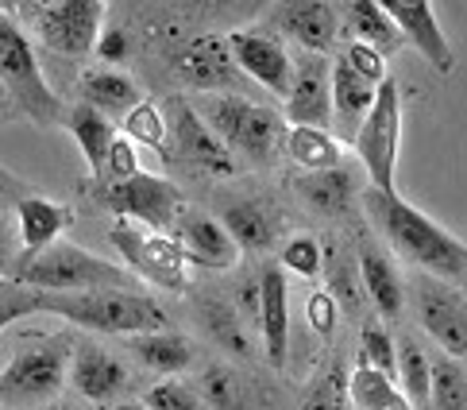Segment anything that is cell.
Wrapping results in <instances>:
<instances>
[{"instance_id": "obj_1", "label": "cell", "mask_w": 467, "mask_h": 410, "mask_svg": "<svg viewBox=\"0 0 467 410\" xmlns=\"http://www.w3.org/2000/svg\"><path fill=\"white\" fill-rule=\"evenodd\" d=\"M359 202L398 259H406V264H413L417 271H425L432 279H444V283L467 279V244L448 233L444 225L432 221L429 213L410 205L402 194L363 190Z\"/></svg>"}, {"instance_id": "obj_2", "label": "cell", "mask_w": 467, "mask_h": 410, "mask_svg": "<svg viewBox=\"0 0 467 410\" xmlns=\"http://www.w3.org/2000/svg\"><path fill=\"white\" fill-rule=\"evenodd\" d=\"M5 283L39 294H86V290H140V279L112 259L93 256L70 240L51 244L39 256H16Z\"/></svg>"}, {"instance_id": "obj_3", "label": "cell", "mask_w": 467, "mask_h": 410, "mask_svg": "<svg viewBox=\"0 0 467 410\" xmlns=\"http://www.w3.org/2000/svg\"><path fill=\"white\" fill-rule=\"evenodd\" d=\"M39 314H55L81 330L112 337H143L171 330V314L143 290H86V294H39Z\"/></svg>"}, {"instance_id": "obj_4", "label": "cell", "mask_w": 467, "mask_h": 410, "mask_svg": "<svg viewBox=\"0 0 467 410\" xmlns=\"http://www.w3.org/2000/svg\"><path fill=\"white\" fill-rule=\"evenodd\" d=\"M70 360L74 341L58 337H36L16 349V356L0 372V406L27 410V406H51L58 391L70 384Z\"/></svg>"}, {"instance_id": "obj_5", "label": "cell", "mask_w": 467, "mask_h": 410, "mask_svg": "<svg viewBox=\"0 0 467 410\" xmlns=\"http://www.w3.org/2000/svg\"><path fill=\"white\" fill-rule=\"evenodd\" d=\"M202 121L221 136V143L232 155L255 163V167L271 163L282 140H286V124H282L275 109L255 105L252 97H236V93H209Z\"/></svg>"}, {"instance_id": "obj_6", "label": "cell", "mask_w": 467, "mask_h": 410, "mask_svg": "<svg viewBox=\"0 0 467 410\" xmlns=\"http://www.w3.org/2000/svg\"><path fill=\"white\" fill-rule=\"evenodd\" d=\"M0 86L12 97L16 112H24V117H31L36 124L51 128V124L66 121L58 93L51 89V81L43 78L36 47L27 43L20 24H16L5 8H0Z\"/></svg>"}, {"instance_id": "obj_7", "label": "cell", "mask_w": 467, "mask_h": 410, "mask_svg": "<svg viewBox=\"0 0 467 410\" xmlns=\"http://www.w3.org/2000/svg\"><path fill=\"white\" fill-rule=\"evenodd\" d=\"M352 147L367 178H371V190L398 194L394 171H398V147H402V93H398L394 78H387L379 86V97L371 112H367V121L359 124Z\"/></svg>"}, {"instance_id": "obj_8", "label": "cell", "mask_w": 467, "mask_h": 410, "mask_svg": "<svg viewBox=\"0 0 467 410\" xmlns=\"http://www.w3.org/2000/svg\"><path fill=\"white\" fill-rule=\"evenodd\" d=\"M97 202L109 213H116L120 221H131L147 228V233H162V228H174L178 217L186 213V198L182 190L162 174H147L140 171L136 178H128L120 186H86Z\"/></svg>"}, {"instance_id": "obj_9", "label": "cell", "mask_w": 467, "mask_h": 410, "mask_svg": "<svg viewBox=\"0 0 467 410\" xmlns=\"http://www.w3.org/2000/svg\"><path fill=\"white\" fill-rule=\"evenodd\" d=\"M24 20L36 27L39 43L62 58H86L97 51L105 24L101 0H55V5H24Z\"/></svg>"}, {"instance_id": "obj_10", "label": "cell", "mask_w": 467, "mask_h": 410, "mask_svg": "<svg viewBox=\"0 0 467 410\" xmlns=\"http://www.w3.org/2000/svg\"><path fill=\"white\" fill-rule=\"evenodd\" d=\"M109 240L140 283H151L159 290H174V294L190 287L186 256H182V244L174 237L147 233V228L131 225V221H116Z\"/></svg>"}, {"instance_id": "obj_11", "label": "cell", "mask_w": 467, "mask_h": 410, "mask_svg": "<svg viewBox=\"0 0 467 410\" xmlns=\"http://www.w3.org/2000/svg\"><path fill=\"white\" fill-rule=\"evenodd\" d=\"M406 290H413V306H417V318H421L425 333L452 360L467 356V299L463 294L452 290V283L432 279L425 271Z\"/></svg>"}, {"instance_id": "obj_12", "label": "cell", "mask_w": 467, "mask_h": 410, "mask_svg": "<svg viewBox=\"0 0 467 410\" xmlns=\"http://www.w3.org/2000/svg\"><path fill=\"white\" fill-rule=\"evenodd\" d=\"M171 140H174L171 159L186 163L190 171H205L216 178H232L240 171V159L232 155L221 143V136L202 121V112L190 101H182V97H171Z\"/></svg>"}, {"instance_id": "obj_13", "label": "cell", "mask_w": 467, "mask_h": 410, "mask_svg": "<svg viewBox=\"0 0 467 410\" xmlns=\"http://www.w3.org/2000/svg\"><path fill=\"white\" fill-rule=\"evenodd\" d=\"M228 51L236 58V67L263 86L266 93H275L286 101L290 97V81H294V55L286 51L275 31L263 27H247V31H232L228 36Z\"/></svg>"}, {"instance_id": "obj_14", "label": "cell", "mask_w": 467, "mask_h": 410, "mask_svg": "<svg viewBox=\"0 0 467 410\" xmlns=\"http://www.w3.org/2000/svg\"><path fill=\"white\" fill-rule=\"evenodd\" d=\"M290 128H325L332 124V62L325 55L297 51L294 81L286 97Z\"/></svg>"}, {"instance_id": "obj_15", "label": "cell", "mask_w": 467, "mask_h": 410, "mask_svg": "<svg viewBox=\"0 0 467 410\" xmlns=\"http://www.w3.org/2000/svg\"><path fill=\"white\" fill-rule=\"evenodd\" d=\"M171 67L178 70V78L186 86H197L205 93L216 89H236L240 81V67L228 51V36H193V39H182L174 51H171Z\"/></svg>"}, {"instance_id": "obj_16", "label": "cell", "mask_w": 467, "mask_h": 410, "mask_svg": "<svg viewBox=\"0 0 467 410\" xmlns=\"http://www.w3.org/2000/svg\"><path fill=\"white\" fill-rule=\"evenodd\" d=\"M382 8H387L394 27L402 31V39L429 62L432 70H437V74H452L456 51H452V43H448V36L441 31L437 8H432L429 0H382Z\"/></svg>"}, {"instance_id": "obj_17", "label": "cell", "mask_w": 467, "mask_h": 410, "mask_svg": "<svg viewBox=\"0 0 467 410\" xmlns=\"http://www.w3.org/2000/svg\"><path fill=\"white\" fill-rule=\"evenodd\" d=\"M174 240L182 244L186 264L205 268V271H228V268H236V259H240V248H236V240L228 237V228L197 209H186L178 217Z\"/></svg>"}, {"instance_id": "obj_18", "label": "cell", "mask_w": 467, "mask_h": 410, "mask_svg": "<svg viewBox=\"0 0 467 410\" xmlns=\"http://www.w3.org/2000/svg\"><path fill=\"white\" fill-rule=\"evenodd\" d=\"M275 27L302 51L328 58L340 36V8L325 5V0H290V5L275 8Z\"/></svg>"}, {"instance_id": "obj_19", "label": "cell", "mask_w": 467, "mask_h": 410, "mask_svg": "<svg viewBox=\"0 0 467 410\" xmlns=\"http://www.w3.org/2000/svg\"><path fill=\"white\" fill-rule=\"evenodd\" d=\"M70 384L78 395L89 403H116V395H124L131 387V375L120 356H112L109 349H101V344H93V341H81V344H74Z\"/></svg>"}, {"instance_id": "obj_20", "label": "cell", "mask_w": 467, "mask_h": 410, "mask_svg": "<svg viewBox=\"0 0 467 410\" xmlns=\"http://www.w3.org/2000/svg\"><path fill=\"white\" fill-rule=\"evenodd\" d=\"M259 290H263V310H259V341L263 356L271 368H286L290 352V287L286 271L278 264L259 268Z\"/></svg>"}, {"instance_id": "obj_21", "label": "cell", "mask_w": 467, "mask_h": 410, "mask_svg": "<svg viewBox=\"0 0 467 410\" xmlns=\"http://www.w3.org/2000/svg\"><path fill=\"white\" fill-rule=\"evenodd\" d=\"M74 209L39 198V194H27V198L16 202V237H20V256H39L51 244H58V237L70 228Z\"/></svg>"}, {"instance_id": "obj_22", "label": "cell", "mask_w": 467, "mask_h": 410, "mask_svg": "<svg viewBox=\"0 0 467 410\" xmlns=\"http://www.w3.org/2000/svg\"><path fill=\"white\" fill-rule=\"evenodd\" d=\"M379 97V86H371L367 78H359L352 67L344 62V55L332 58V128L344 143H352L359 124L367 121Z\"/></svg>"}, {"instance_id": "obj_23", "label": "cell", "mask_w": 467, "mask_h": 410, "mask_svg": "<svg viewBox=\"0 0 467 410\" xmlns=\"http://www.w3.org/2000/svg\"><path fill=\"white\" fill-rule=\"evenodd\" d=\"M221 225L228 228V237L236 240V248L252 252V256H266L278 244V233H282L278 209L266 205V202H255V198L228 202L221 209Z\"/></svg>"}, {"instance_id": "obj_24", "label": "cell", "mask_w": 467, "mask_h": 410, "mask_svg": "<svg viewBox=\"0 0 467 410\" xmlns=\"http://www.w3.org/2000/svg\"><path fill=\"white\" fill-rule=\"evenodd\" d=\"M294 194L313 213H325V217H344V213L352 209L356 198H359V174H356L352 163L340 159L337 167H328V171L294 178Z\"/></svg>"}, {"instance_id": "obj_25", "label": "cell", "mask_w": 467, "mask_h": 410, "mask_svg": "<svg viewBox=\"0 0 467 410\" xmlns=\"http://www.w3.org/2000/svg\"><path fill=\"white\" fill-rule=\"evenodd\" d=\"M356 259H359V279H363V290H367V299H371V306L382 318L398 321L402 318V306H406V283H402V275H398L394 259L387 252L371 248V244H363Z\"/></svg>"}, {"instance_id": "obj_26", "label": "cell", "mask_w": 467, "mask_h": 410, "mask_svg": "<svg viewBox=\"0 0 467 410\" xmlns=\"http://www.w3.org/2000/svg\"><path fill=\"white\" fill-rule=\"evenodd\" d=\"M340 20L348 27V36H352V43H363L371 47V51H379L382 58H390L402 51V31L394 27V20L387 16V8L379 5V0H352V5L340 8Z\"/></svg>"}, {"instance_id": "obj_27", "label": "cell", "mask_w": 467, "mask_h": 410, "mask_svg": "<svg viewBox=\"0 0 467 410\" xmlns=\"http://www.w3.org/2000/svg\"><path fill=\"white\" fill-rule=\"evenodd\" d=\"M78 97H81V105H89L97 112H105L109 121H124L131 109L143 105V93L140 86L131 81L128 74L120 70H89L86 78L78 81Z\"/></svg>"}, {"instance_id": "obj_28", "label": "cell", "mask_w": 467, "mask_h": 410, "mask_svg": "<svg viewBox=\"0 0 467 410\" xmlns=\"http://www.w3.org/2000/svg\"><path fill=\"white\" fill-rule=\"evenodd\" d=\"M66 132L74 136V143H78V152L86 155V167H89V178L105 167V159H109V152H112V143H116V121H109L105 112H97V109H89V105H74L70 112H66Z\"/></svg>"}, {"instance_id": "obj_29", "label": "cell", "mask_w": 467, "mask_h": 410, "mask_svg": "<svg viewBox=\"0 0 467 410\" xmlns=\"http://www.w3.org/2000/svg\"><path fill=\"white\" fill-rule=\"evenodd\" d=\"M128 352H136L140 364H147L151 372H162V375H178L193 364V341L174 330L128 337Z\"/></svg>"}, {"instance_id": "obj_30", "label": "cell", "mask_w": 467, "mask_h": 410, "mask_svg": "<svg viewBox=\"0 0 467 410\" xmlns=\"http://www.w3.org/2000/svg\"><path fill=\"white\" fill-rule=\"evenodd\" d=\"M197 395H202L205 410H259L252 384L228 364H209L197 380Z\"/></svg>"}, {"instance_id": "obj_31", "label": "cell", "mask_w": 467, "mask_h": 410, "mask_svg": "<svg viewBox=\"0 0 467 410\" xmlns=\"http://www.w3.org/2000/svg\"><path fill=\"white\" fill-rule=\"evenodd\" d=\"M282 152L290 155L294 167L317 174L340 163V140H332V132H325V128H286Z\"/></svg>"}, {"instance_id": "obj_32", "label": "cell", "mask_w": 467, "mask_h": 410, "mask_svg": "<svg viewBox=\"0 0 467 410\" xmlns=\"http://www.w3.org/2000/svg\"><path fill=\"white\" fill-rule=\"evenodd\" d=\"M321 256H325V268L321 275L328 279V294L337 299V306H344L348 314H359V259L344 248L337 240H325L321 244Z\"/></svg>"}, {"instance_id": "obj_33", "label": "cell", "mask_w": 467, "mask_h": 410, "mask_svg": "<svg viewBox=\"0 0 467 410\" xmlns=\"http://www.w3.org/2000/svg\"><path fill=\"white\" fill-rule=\"evenodd\" d=\"M348 395H352L356 410H413L410 399L402 395V387L363 364L348 375Z\"/></svg>"}, {"instance_id": "obj_34", "label": "cell", "mask_w": 467, "mask_h": 410, "mask_svg": "<svg viewBox=\"0 0 467 410\" xmlns=\"http://www.w3.org/2000/svg\"><path fill=\"white\" fill-rule=\"evenodd\" d=\"M120 136L131 140L136 147H147V152H155L159 159L171 163V128H166V117L159 112V105L147 101V97H143V105H136L120 121Z\"/></svg>"}, {"instance_id": "obj_35", "label": "cell", "mask_w": 467, "mask_h": 410, "mask_svg": "<svg viewBox=\"0 0 467 410\" xmlns=\"http://www.w3.org/2000/svg\"><path fill=\"white\" fill-rule=\"evenodd\" d=\"M398 384H402V395L410 399V406H429L432 395V360L425 356V349L413 337L398 341Z\"/></svg>"}, {"instance_id": "obj_36", "label": "cell", "mask_w": 467, "mask_h": 410, "mask_svg": "<svg viewBox=\"0 0 467 410\" xmlns=\"http://www.w3.org/2000/svg\"><path fill=\"white\" fill-rule=\"evenodd\" d=\"M348 406H352V395H348L344 360L332 356V360H325V368L306 384L302 410H348Z\"/></svg>"}, {"instance_id": "obj_37", "label": "cell", "mask_w": 467, "mask_h": 410, "mask_svg": "<svg viewBox=\"0 0 467 410\" xmlns=\"http://www.w3.org/2000/svg\"><path fill=\"white\" fill-rule=\"evenodd\" d=\"M205 330H209V337L221 344L224 352H232V356H255V341H252V330H247V321L236 314L232 306H224V302H209L205 306Z\"/></svg>"}, {"instance_id": "obj_38", "label": "cell", "mask_w": 467, "mask_h": 410, "mask_svg": "<svg viewBox=\"0 0 467 410\" xmlns=\"http://www.w3.org/2000/svg\"><path fill=\"white\" fill-rule=\"evenodd\" d=\"M432 410H467V375L460 372V364L452 356L432 360V395H429Z\"/></svg>"}, {"instance_id": "obj_39", "label": "cell", "mask_w": 467, "mask_h": 410, "mask_svg": "<svg viewBox=\"0 0 467 410\" xmlns=\"http://www.w3.org/2000/svg\"><path fill=\"white\" fill-rule=\"evenodd\" d=\"M359 364L375 368L387 380H398V341L375 321H367L359 333Z\"/></svg>"}, {"instance_id": "obj_40", "label": "cell", "mask_w": 467, "mask_h": 410, "mask_svg": "<svg viewBox=\"0 0 467 410\" xmlns=\"http://www.w3.org/2000/svg\"><path fill=\"white\" fill-rule=\"evenodd\" d=\"M136 174H140L136 143L124 140V136H116L112 152H109V159H105V167L89 178V186H120V183H128V178H136Z\"/></svg>"}, {"instance_id": "obj_41", "label": "cell", "mask_w": 467, "mask_h": 410, "mask_svg": "<svg viewBox=\"0 0 467 410\" xmlns=\"http://www.w3.org/2000/svg\"><path fill=\"white\" fill-rule=\"evenodd\" d=\"M325 268V256H321V240L313 237H294L286 248H282V271H294L302 279H317Z\"/></svg>"}, {"instance_id": "obj_42", "label": "cell", "mask_w": 467, "mask_h": 410, "mask_svg": "<svg viewBox=\"0 0 467 410\" xmlns=\"http://www.w3.org/2000/svg\"><path fill=\"white\" fill-rule=\"evenodd\" d=\"M147 410H205L202 395H197V387L182 384V380H166V384H155L147 391L143 399Z\"/></svg>"}, {"instance_id": "obj_43", "label": "cell", "mask_w": 467, "mask_h": 410, "mask_svg": "<svg viewBox=\"0 0 467 410\" xmlns=\"http://www.w3.org/2000/svg\"><path fill=\"white\" fill-rule=\"evenodd\" d=\"M27 314H39V290H27L0 279V333H5L8 321H20Z\"/></svg>"}, {"instance_id": "obj_44", "label": "cell", "mask_w": 467, "mask_h": 410, "mask_svg": "<svg viewBox=\"0 0 467 410\" xmlns=\"http://www.w3.org/2000/svg\"><path fill=\"white\" fill-rule=\"evenodd\" d=\"M344 62L352 67L359 78H367L371 86H382L390 74H387V58H382L379 51H371V47H363V43H348L344 47Z\"/></svg>"}, {"instance_id": "obj_45", "label": "cell", "mask_w": 467, "mask_h": 410, "mask_svg": "<svg viewBox=\"0 0 467 410\" xmlns=\"http://www.w3.org/2000/svg\"><path fill=\"white\" fill-rule=\"evenodd\" d=\"M337 314H340V306H337V299H332L328 290H313V294H309L306 318H309V325H313L317 337L328 341L332 333H337Z\"/></svg>"}, {"instance_id": "obj_46", "label": "cell", "mask_w": 467, "mask_h": 410, "mask_svg": "<svg viewBox=\"0 0 467 410\" xmlns=\"http://www.w3.org/2000/svg\"><path fill=\"white\" fill-rule=\"evenodd\" d=\"M232 310L259 330V310H263V290H259V271H244L236 283V299H232Z\"/></svg>"}, {"instance_id": "obj_47", "label": "cell", "mask_w": 467, "mask_h": 410, "mask_svg": "<svg viewBox=\"0 0 467 410\" xmlns=\"http://www.w3.org/2000/svg\"><path fill=\"white\" fill-rule=\"evenodd\" d=\"M97 55L109 62V70H116L120 62H128V55H131L128 31H124V27H105V31H101V39H97Z\"/></svg>"}, {"instance_id": "obj_48", "label": "cell", "mask_w": 467, "mask_h": 410, "mask_svg": "<svg viewBox=\"0 0 467 410\" xmlns=\"http://www.w3.org/2000/svg\"><path fill=\"white\" fill-rule=\"evenodd\" d=\"M16 264V252H12V233L0 228V275H8V268Z\"/></svg>"}, {"instance_id": "obj_49", "label": "cell", "mask_w": 467, "mask_h": 410, "mask_svg": "<svg viewBox=\"0 0 467 410\" xmlns=\"http://www.w3.org/2000/svg\"><path fill=\"white\" fill-rule=\"evenodd\" d=\"M8 117H16V105H12V97L5 93V86H0V121H8Z\"/></svg>"}, {"instance_id": "obj_50", "label": "cell", "mask_w": 467, "mask_h": 410, "mask_svg": "<svg viewBox=\"0 0 467 410\" xmlns=\"http://www.w3.org/2000/svg\"><path fill=\"white\" fill-rule=\"evenodd\" d=\"M43 410H86L81 403H51V406H43Z\"/></svg>"}, {"instance_id": "obj_51", "label": "cell", "mask_w": 467, "mask_h": 410, "mask_svg": "<svg viewBox=\"0 0 467 410\" xmlns=\"http://www.w3.org/2000/svg\"><path fill=\"white\" fill-rule=\"evenodd\" d=\"M109 410H147V406L143 403H112Z\"/></svg>"}]
</instances>
